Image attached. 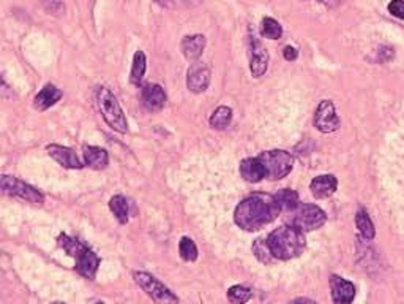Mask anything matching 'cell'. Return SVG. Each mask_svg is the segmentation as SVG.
I'll return each instance as SVG.
<instances>
[{"label":"cell","instance_id":"obj_33","mask_svg":"<svg viewBox=\"0 0 404 304\" xmlns=\"http://www.w3.org/2000/svg\"><path fill=\"white\" fill-rule=\"evenodd\" d=\"M0 95H2V97H10V89L7 84L3 83L2 76H0Z\"/></svg>","mask_w":404,"mask_h":304},{"label":"cell","instance_id":"obj_4","mask_svg":"<svg viewBox=\"0 0 404 304\" xmlns=\"http://www.w3.org/2000/svg\"><path fill=\"white\" fill-rule=\"evenodd\" d=\"M0 196H11L33 205H42L44 201V196L38 189L10 174H0Z\"/></svg>","mask_w":404,"mask_h":304},{"label":"cell","instance_id":"obj_30","mask_svg":"<svg viewBox=\"0 0 404 304\" xmlns=\"http://www.w3.org/2000/svg\"><path fill=\"white\" fill-rule=\"evenodd\" d=\"M158 5L164 8H180L186 7V5H195V0H155Z\"/></svg>","mask_w":404,"mask_h":304},{"label":"cell","instance_id":"obj_28","mask_svg":"<svg viewBox=\"0 0 404 304\" xmlns=\"http://www.w3.org/2000/svg\"><path fill=\"white\" fill-rule=\"evenodd\" d=\"M253 252L256 258L263 263H270L273 258H275L272 255L270 247L267 244V239H256V243L253 244Z\"/></svg>","mask_w":404,"mask_h":304},{"label":"cell","instance_id":"obj_7","mask_svg":"<svg viewBox=\"0 0 404 304\" xmlns=\"http://www.w3.org/2000/svg\"><path fill=\"white\" fill-rule=\"evenodd\" d=\"M133 278L136 280V284H138L155 303H179V298L157 278H153L150 273L134 271Z\"/></svg>","mask_w":404,"mask_h":304},{"label":"cell","instance_id":"obj_27","mask_svg":"<svg viewBox=\"0 0 404 304\" xmlns=\"http://www.w3.org/2000/svg\"><path fill=\"white\" fill-rule=\"evenodd\" d=\"M252 296H253L252 290L243 285H234L227 290V298H229V301L232 303H247L248 300H252Z\"/></svg>","mask_w":404,"mask_h":304},{"label":"cell","instance_id":"obj_9","mask_svg":"<svg viewBox=\"0 0 404 304\" xmlns=\"http://www.w3.org/2000/svg\"><path fill=\"white\" fill-rule=\"evenodd\" d=\"M73 258H75L76 262L75 268L78 274H81L82 278L89 280H94L100 267V257L96 255L94 251H90L87 246H84Z\"/></svg>","mask_w":404,"mask_h":304},{"label":"cell","instance_id":"obj_2","mask_svg":"<svg viewBox=\"0 0 404 304\" xmlns=\"http://www.w3.org/2000/svg\"><path fill=\"white\" fill-rule=\"evenodd\" d=\"M267 244L276 260H291L305 251V233L294 225H283L269 235Z\"/></svg>","mask_w":404,"mask_h":304},{"label":"cell","instance_id":"obj_15","mask_svg":"<svg viewBox=\"0 0 404 304\" xmlns=\"http://www.w3.org/2000/svg\"><path fill=\"white\" fill-rule=\"evenodd\" d=\"M240 174L247 183H261L265 178V168L258 157L254 159H245L240 163Z\"/></svg>","mask_w":404,"mask_h":304},{"label":"cell","instance_id":"obj_5","mask_svg":"<svg viewBox=\"0 0 404 304\" xmlns=\"http://www.w3.org/2000/svg\"><path fill=\"white\" fill-rule=\"evenodd\" d=\"M258 159L263 162L265 168V178L272 179V181H278V179L288 176L294 165L292 155L283 149L265 151Z\"/></svg>","mask_w":404,"mask_h":304},{"label":"cell","instance_id":"obj_18","mask_svg":"<svg viewBox=\"0 0 404 304\" xmlns=\"http://www.w3.org/2000/svg\"><path fill=\"white\" fill-rule=\"evenodd\" d=\"M84 162L92 170H105L109 163V155L103 148L98 146H85L84 148Z\"/></svg>","mask_w":404,"mask_h":304},{"label":"cell","instance_id":"obj_31","mask_svg":"<svg viewBox=\"0 0 404 304\" xmlns=\"http://www.w3.org/2000/svg\"><path fill=\"white\" fill-rule=\"evenodd\" d=\"M390 15H394L398 19H404V2L403 0H392L389 3Z\"/></svg>","mask_w":404,"mask_h":304},{"label":"cell","instance_id":"obj_3","mask_svg":"<svg viewBox=\"0 0 404 304\" xmlns=\"http://www.w3.org/2000/svg\"><path fill=\"white\" fill-rule=\"evenodd\" d=\"M96 100H98L100 111L101 115H103V119L106 121L107 126L118 133L127 132L128 130L127 117H125L123 110L121 108V105H118L116 95H114L109 89L98 87Z\"/></svg>","mask_w":404,"mask_h":304},{"label":"cell","instance_id":"obj_24","mask_svg":"<svg viewBox=\"0 0 404 304\" xmlns=\"http://www.w3.org/2000/svg\"><path fill=\"white\" fill-rule=\"evenodd\" d=\"M355 225L358 228V232L363 236L365 239H373L374 235H376V230H374V225L371 222V219H369L368 212L360 210L357 212L355 216Z\"/></svg>","mask_w":404,"mask_h":304},{"label":"cell","instance_id":"obj_29","mask_svg":"<svg viewBox=\"0 0 404 304\" xmlns=\"http://www.w3.org/2000/svg\"><path fill=\"white\" fill-rule=\"evenodd\" d=\"M42 3L51 15H62L65 11L64 0H42Z\"/></svg>","mask_w":404,"mask_h":304},{"label":"cell","instance_id":"obj_17","mask_svg":"<svg viewBox=\"0 0 404 304\" xmlns=\"http://www.w3.org/2000/svg\"><path fill=\"white\" fill-rule=\"evenodd\" d=\"M252 73L254 78L263 76L269 67V54L264 49L263 44L256 40H252Z\"/></svg>","mask_w":404,"mask_h":304},{"label":"cell","instance_id":"obj_14","mask_svg":"<svg viewBox=\"0 0 404 304\" xmlns=\"http://www.w3.org/2000/svg\"><path fill=\"white\" fill-rule=\"evenodd\" d=\"M142 103L149 111H160L166 105V92L158 84H147L142 89Z\"/></svg>","mask_w":404,"mask_h":304},{"label":"cell","instance_id":"obj_6","mask_svg":"<svg viewBox=\"0 0 404 304\" xmlns=\"http://www.w3.org/2000/svg\"><path fill=\"white\" fill-rule=\"evenodd\" d=\"M294 211L295 212L292 216V225L304 233L315 232V230L321 228L327 221L326 212L316 205H299Z\"/></svg>","mask_w":404,"mask_h":304},{"label":"cell","instance_id":"obj_25","mask_svg":"<svg viewBox=\"0 0 404 304\" xmlns=\"http://www.w3.org/2000/svg\"><path fill=\"white\" fill-rule=\"evenodd\" d=\"M179 252H180V257L184 258L185 262H195V260H197V255H199L197 247L188 238V236H184V238L180 239V243H179Z\"/></svg>","mask_w":404,"mask_h":304},{"label":"cell","instance_id":"obj_26","mask_svg":"<svg viewBox=\"0 0 404 304\" xmlns=\"http://www.w3.org/2000/svg\"><path fill=\"white\" fill-rule=\"evenodd\" d=\"M263 35L270 40H278L283 35V29L280 22L273 18H264L263 21Z\"/></svg>","mask_w":404,"mask_h":304},{"label":"cell","instance_id":"obj_16","mask_svg":"<svg viewBox=\"0 0 404 304\" xmlns=\"http://www.w3.org/2000/svg\"><path fill=\"white\" fill-rule=\"evenodd\" d=\"M62 99V91L59 87H55L54 84H46L42 91L38 92V95L33 100V106L38 111H46L51 106H54L57 101H60Z\"/></svg>","mask_w":404,"mask_h":304},{"label":"cell","instance_id":"obj_13","mask_svg":"<svg viewBox=\"0 0 404 304\" xmlns=\"http://www.w3.org/2000/svg\"><path fill=\"white\" fill-rule=\"evenodd\" d=\"M338 181L333 174H321V176L315 178L310 184L311 195L315 199H328L335 192H337Z\"/></svg>","mask_w":404,"mask_h":304},{"label":"cell","instance_id":"obj_20","mask_svg":"<svg viewBox=\"0 0 404 304\" xmlns=\"http://www.w3.org/2000/svg\"><path fill=\"white\" fill-rule=\"evenodd\" d=\"M147 70V58L142 51H136L134 58H133V65L132 71H130V83L134 84V86H141L142 80H144Z\"/></svg>","mask_w":404,"mask_h":304},{"label":"cell","instance_id":"obj_10","mask_svg":"<svg viewBox=\"0 0 404 304\" xmlns=\"http://www.w3.org/2000/svg\"><path fill=\"white\" fill-rule=\"evenodd\" d=\"M186 84L188 89L195 94H201L206 91L210 84V70L206 64L195 60V64L190 67L188 75H186Z\"/></svg>","mask_w":404,"mask_h":304},{"label":"cell","instance_id":"obj_21","mask_svg":"<svg viewBox=\"0 0 404 304\" xmlns=\"http://www.w3.org/2000/svg\"><path fill=\"white\" fill-rule=\"evenodd\" d=\"M109 210L118 223L128 222V203L122 195H114L109 201Z\"/></svg>","mask_w":404,"mask_h":304},{"label":"cell","instance_id":"obj_32","mask_svg":"<svg viewBox=\"0 0 404 304\" xmlns=\"http://www.w3.org/2000/svg\"><path fill=\"white\" fill-rule=\"evenodd\" d=\"M283 56L286 60H295L297 59V49L292 48V47H286L283 51Z\"/></svg>","mask_w":404,"mask_h":304},{"label":"cell","instance_id":"obj_11","mask_svg":"<svg viewBox=\"0 0 404 304\" xmlns=\"http://www.w3.org/2000/svg\"><path fill=\"white\" fill-rule=\"evenodd\" d=\"M48 154L53 157V159L62 165L64 168H68V170H79V168H82V162L78 159L76 152L70 149V148H65V146L62 144H48Z\"/></svg>","mask_w":404,"mask_h":304},{"label":"cell","instance_id":"obj_12","mask_svg":"<svg viewBox=\"0 0 404 304\" xmlns=\"http://www.w3.org/2000/svg\"><path fill=\"white\" fill-rule=\"evenodd\" d=\"M330 290H332V298L335 303L348 304L351 301H354L355 298L354 284L340 278V276H332V279H330Z\"/></svg>","mask_w":404,"mask_h":304},{"label":"cell","instance_id":"obj_23","mask_svg":"<svg viewBox=\"0 0 404 304\" xmlns=\"http://www.w3.org/2000/svg\"><path fill=\"white\" fill-rule=\"evenodd\" d=\"M275 199H276L278 205H280L281 210H284V211H294L295 208L300 205L299 194L291 189L280 190V192L275 195Z\"/></svg>","mask_w":404,"mask_h":304},{"label":"cell","instance_id":"obj_22","mask_svg":"<svg viewBox=\"0 0 404 304\" xmlns=\"http://www.w3.org/2000/svg\"><path fill=\"white\" fill-rule=\"evenodd\" d=\"M232 119V110L229 106H218L213 111V115L210 116V126H212L215 130H225V128L229 126Z\"/></svg>","mask_w":404,"mask_h":304},{"label":"cell","instance_id":"obj_8","mask_svg":"<svg viewBox=\"0 0 404 304\" xmlns=\"http://www.w3.org/2000/svg\"><path fill=\"white\" fill-rule=\"evenodd\" d=\"M340 117L335 111V105L330 100H322L315 115V127L322 133H332L338 130Z\"/></svg>","mask_w":404,"mask_h":304},{"label":"cell","instance_id":"obj_19","mask_svg":"<svg viewBox=\"0 0 404 304\" xmlns=\"http://www.w3.org/2000/svg\"><path fill=\"white\" fill-rule=\"evenodd\" d=\"M182 53L188 60H197L202 56V51L206 48V37L204 35H188L182 40Z\"/></svg>","mask_w":404,"mask_h":304},{"label":"cell","instance_id":"obj_1","mask_svg":"<svg viewBox=\"0 0 404 304\" xmlns=\"http://www.w3.org/2000/svg\"><path fill=\"white\" fill-rule=\"evenodd\" d=\"M281 212L275 195L253 194L238 203L234 221L245 232H256L272 223Z\"/></svg>","mask_w":404,"mask_h":304}]
</instances>
